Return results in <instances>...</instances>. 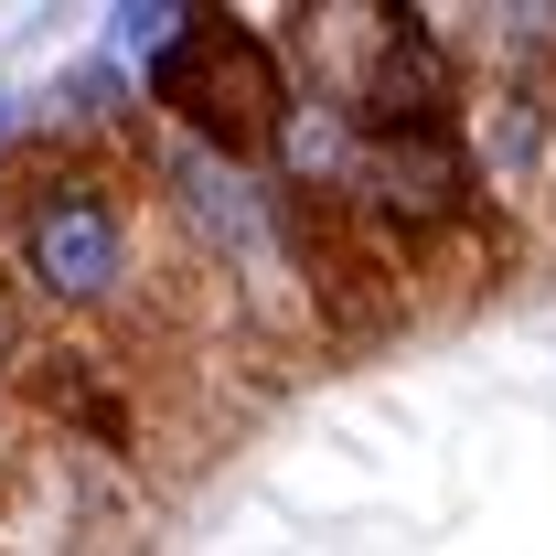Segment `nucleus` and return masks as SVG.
Returning a JSON list of instances; mask_svg holds the SVG:
<instances>
[{
  "label": "nucleus",
  "mask_w": 556,
  "mask_h": 556,
  "mask_svg": "<svg viewBox=\"0 0 556 556\" xmlns=\"http://www.w3.org/2000/svg\"><path fill=\"white\" fill-rule=\"evenodd\" d=\"M150 97L204 139L214 161L268 150V139L289 129V108H300L289 75H278V54L236 22V11H182V33L150 54Z\"/></svg>",
  "instance_id": "nucleus-1"
},
{
  "label": "nucleus",
  "mask_w": 556,
  "mask_h": 556,
  "mask_svg": "<svg viewBox=\"0 0 556 556\" xmlns=\"http://www.w3.org/2000/svg\"><path fill=\"white\" fill-rule=\"evenodd\" d=\"M22 268L43 278L54 300H75V311L118 300V278H129V225H118V204L97 182H43L22 204Z\"/></svg>",
  "instance_id": "nucleus-2"
},
{
  "label": "nucleus",
  "mask_w": 556,
  "mask_h": 556,
  "mask_svg": "<svg viewBox=\"0 0 556 556\" xmlns=\"http://www.w3.org/2000/svg\"><path fill=\"white\" fill-rule=\"evenodd\" d=\"M353 118H364L375 139H428V129H450V65H439V43H428L417 22H375V65H364Z\"/></svg>",
  "instance_id": "nucleus-3"
},
{
  "label": "nucleus",
  "mask_w": 556,
  "mask_h": 556,
  "mask_svg": "<svg viewBox=\"0 0 556 556\" xmlns=\"http://www.w3.org/2000/svg\"><path fill=\"white\" fill-rule=\"evenodd\" d=\"M364 193L386 225H450L471 204V150L460 129H428V139H375L364 150Z\"/></svg>",
  "instance_id": "nucleus-4"
}]
</instances>
